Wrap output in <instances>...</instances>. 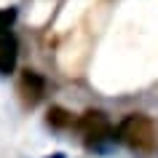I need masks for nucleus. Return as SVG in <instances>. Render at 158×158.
I'll return each instance as SVG.
<instances>
[{"instance_id":"nucleus-1","label":"nucleus","mask_w":158,"mask_h":158,"mask_svg":"<svg viewBox=\"0 0 158 158\" xmlns=\"http://www.w3.org/2000/svg\"><path fill=\"white\" fill-rule=\"evenodd\" d=\"M118 142L139 153H153L158 148V129L153 118L145 113H131L118 123Z\"/></svg>"},{"instance_id":"nucleus-2","label":"nucleus","mask_w":158,"mask_h":158,"mask_svg":"<svg viewBox=\"0 0 158 158\" xmlns=\"http://www.w3.org/2000/svg\"><path fill=\"white\" fill-rule=\"evenodd\" d=\"M75 129L83 137L86 148H91V150H105L118 142V126L110 123V118L102 110H86L83 115H78Z\"/></svg>"},{"instance_id":"nucleus-3","label":"nucleus","mask_w":158,"mask_h":158,"mask_svg":"<svg viewBox=\"0 0 158 158\" xmlns=\"http://www.w3.org/2000/svg\"><path fill=\"white\" fill-rule=\"evenodd\" d=\"M19 94H22V102L27 107H35L46 97V78L40 73L30 70V67L22 70V75H19Z\"/></svg>"},{"instance_id":"nucleus-4","label":"nucleus","mask_w":158,"mask_h":158,"mask_svg":"<svg viewBox=\"0 0 158 158\" xmlns=\"http://www.w3.org/2000/svg\"><path fill=\"white\" fill-rule=\"evenodd\" d=\"M16 59H19V40L11 32H0V75H11L16 70Z\"/></svg>"},{"instance_id":"nucleus-5","label":"nucleus","mask_w":158,"mask_h":158,"mask_svg":"<svg viewBox=\"0 0 158 158\" xmlns=\"http://www.w3.org/2000/svg\"><path fill=\"white\" fill-rule=\"evenodd\" d=\"M46 123L51 126V129H70V126H75V118L70 110H64L62 105H51V110L46 113Z\"/></svg>"},{"instance_id":"nucleus-6","label":"nucleus","mask_w":158,"mask_h":158,"mask_svg":"<svg viewBox=\"0 0 158 158\" xmlns=\"http://www.w3.org/2000/svg\"><path fill=\"white\" fill-rule=\"evenodd\" d=\"M16 22V8H0V32H8Z\"/></svg>"},{"instance_id":"nucleus-7","label":"nucleus","mask_w":158,"mask_h":158,"mask_svg":"<svg viewBox=\"0 0 158 158\" xmlns=\"http://www.w3.org/2000/svg\"><path fill=\"white\" fill-rule=\"evenodd\" d=\"M43 158H67L64 153H51V156H43Z\"/></svg>"}]
</instances>
